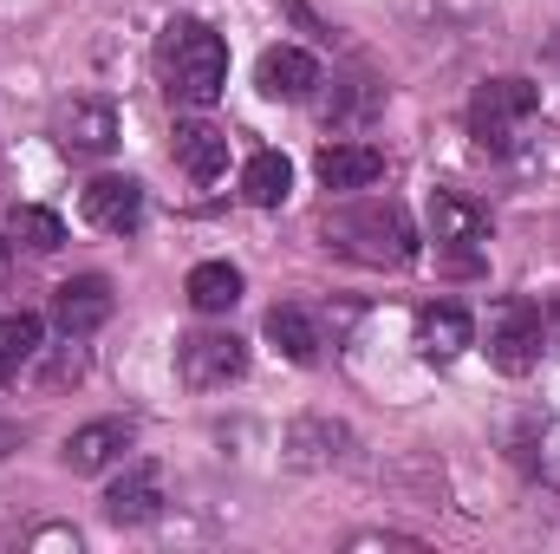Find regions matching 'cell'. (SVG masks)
Wrapping results in <instances>:
<instances>
[{"instance_id": "6da1fadb", "label": "cell", "mask_w": 560, "mask_h": 554, "mask_svg": "<svg viewBox=\"0 0 560 554\" xmlns=\"http://www.w3.org/2000/svg\"><path fill=\"white\" fill-rule=\"evenodd\" d=\"M156 72H163V92L176 105H215L229 85V46L209 20L176 13L156 39Z\"/></svg>"}, {"instance_id": "7a4b0ae2", "label": "cell", "mask_w": 560, "mask_h": 554, "mask_svg": "<svg viewBox=\"0 0 560 554\" xmlns=\"http://www.w3.org/2000/svg\"><path fill=\"white\" fill-rule=\"evenodd\" d=\"M326 242L365 268H405L418 262V229L398 203H352L339 216H326Z\"/></svg>"}, {"instance_id": "3957f363", "label": "cell", "mask_w": 560, "mask_h": 554, "mask_svg": "<svg viewBox=\"0 0 560 554\" xmlns=\"http://www.w3.org/2000/svg\"><path fill=\"white\" fill-rule=\"evenodd\" d=\"M541 112V85L535 79H482L476 85V99H469V131L482 150H495V157H509L515 143H522V125Z\"/></svg>"}, {"instance_id": "277c9868", "label": "cell", "mask_w": 560, "mask_h": 554, "mask_svg": "<svg viewBox=\"0 0 560 554\" xmlns=\"http://www.w3.org/2000/svg\"><path fill=\"white\" fill-rule=\"evenodd\" d=\"M430 235H436L450 275H476L482 249H489V209H476L456 189H430Z\"/></svg>"}, {"instance_id": "5b68a950", "label": "cell", "mask_w": 560, "mask_h": 554, "mask_svg": "<svg viewBox=\"0 0 560 554\" xmlns=\"http://www.w3.org/2000/svg\"><path fill=\"white\" fill-rule=\"evenodd\" d=\"M541 339H548V320H541L535 300L515 293V300L495 307V320H489V359H495V372H509V379L535 372L541 366Z\"/></svg>"}, {"instance_id": "8992f818", "label": "cell", "mask_w": 560, "mask_h": 554, "mask_svg": "<svg viewBox=\"0 0 560 554\" xmlns=\"http://www.w3.org/2000/svg\"><path fill=\"white\" fill-rule=\"evenodd\" d=\"M176 372H183V385H196V392L235 385V379L248 372V346H242L235 333H189V339H176Z\"/></svg>"}, {"instance_id": "52a82bcc", "label": "cell", "mask_w": 560, "mask_h": 554, "mask_svg": "<svg viewBox=\"0 0 560 554\" xmlns=\"http://www.w3.org/2000/svg\"><path fill=\"white\" fill-rule=\"evenodd\" d=\"M112 320V280L105 275H72L52 287V326L66 333V339H85V333H98Z\"/></svg>"}, {"instance_id": "ba28073f", "label": "cell", "mask_w": 560, "mask_h": 554, "mask_svg": "<svg viewBox=\"0 0 560 554\" xmlns=\"http://www.w3.org/2000/svg\"><path fill=\"white\" fill-rule=\"evenodd\" d=\"M52 138H59L66 157H105L118 143V112L105 99H72V105H59Z\"/></svg>"}, {"instance_id": "9c48e42d", "label": "cell", "mask_w": 560, "mask_h": 554, "mask_svg": "<svg viewBox=\"0 0 560 554\" xmlns=\"http://www.w3.org/2000/svg\"><path fill=\"white\" fill-rule=\"evenodd\" d=\"M79 209H85L92 229H105V235H131V229L143 222V183L138 176H92L85 196H79Z\"/></svg>"}, {"instance_id": "30bf717a", "label": "cell", "mask_w": 560, "mask_h": 554, "mask_svg": "<svg viewBox=\"0 0 560 554\" xmlns=\"http://www.w3.org/2000/svg\"><path fill=\"white\" fill-rule=\"evenodd\" d=\"M255 85L268 99H280V105H300V99H313L326 85V72H319V59L306 46H268L261 66H255Z\"/></svg>"}, {"instance_id": "8fae6325", "label": "cell", "mask_w": 560, "mask_h": 554, "mask_svg": "<svg viewBox=\"0 0 560 554\" xmlns=\"http://www.w3.org/2000/svg\"><path fill=\"white\" fill-rule=\"evenodd\" d=\"M131 437H138V430H131V417H98V424H79V430L66 437V450H59V457H66V470H72V476H98L105 463H118V457L131 450Z\"/></svg>"}, {"instance_id": "7c38bea8", "label": "cell", "mask_w": 560, "mask_h": 554, "mask_svg": "<svg viewBox=\"0 0 560 554\" xmlns=\"http://www.w3.org/2000/svg\"><path fill=\"white\" fill-rule=\"evenodd\" d=\"M105 516H112L118 529H143V522L163 516V476H156V463H131V470L105 489Z\"/></svg>"}, {"instance_id": "4fadbf2b", "label": "cell", "mask_w": 560, "mask_h": 554, "mask_svg": "<svg viewBox=\"0 0 560 554\" xmlns=\"http://www.w3.org/2000/svg\"><path fill=\"white\" fill-rule=\"evenodd\" d=\"M313 170H319V183L332 196H359V189H372L385 176V150H372V143H326Z\"/></svg>"}, {"instance_id": "5bb4252c", "label": "cell", "mask_w": 560, "mask_h": 554, "mask_svg": "<svg viewBox=\"0 0 560 554\" xmlns=\"http://www.w3.org/2000/svg\"><path fill=\"white\" fill-rule=\"evenodd\" d=\"M170 157H176L196 183H215V176L229 170V131H222V125L189 118V125H176V131H170Z\"/></svg>"}, {"instance_id": "9a60e30c", "label": "cell", "mask_w": 560, "mask_h": 554, "mask_svg": "<svg viewBox=\"0 0 560 554\" xmlns=\"http://www.w3.org/2000/svg\"><path fill=\"white\" fill-rule=\"evenodd\" d=\"M346 450H352V430L339 417H300V424H287V463H300V470H326Z\"/></svg>"}, {"instance_id": "2e32d148", "label": "cell", "mask_w": 560, "mask_h": 554, "mask_svg": "<svg viewBox=\"0 0 560 554\" xmlns=\"http://www.w3.org/2000/svg\"><path fill=\"white\" fill-rule=\"evenodd\" d=\"M463 346H476V320L456 300H436L418 313V353L423 359H456Z\"/></svg>"}, {"instance_id": "e0dca14e", "label": "cell", "mask_w": 560, "mask_h": 554, "mask_svg": "<svg viewBox=\"0 0 560 554\" xmlns=\"http://www.w3.org/2000/svg\"><path fill=\"white\" fill-rule=\"evenodd\" d=\"M183 293H189L196 313H229L242 300V268L235 262H202V268H189Z\"/></svg>"}, {"instance_id": "ac0fdd59", "label": "cell", "mask_w": 560, "mask_h": 554, "mask_svg": "<svg viewBox=\"0 0 560 554\" xmlns=\"http://www.w3.org/2000/svg\"><path fill=\"white\" fill-rule=\"evenodd\" d=\"M268 339H275L293 366H313V359H319V346H326V339H319V326H313V313H306V307H293V300L268 313Z\"/></svg>"}, {"instance_id": "d6986e66", "label": "cell", "mask_w": 560, "mask_h": 554, "mask_svg": "<svg viewBox=\"0 0 560 554\" xmlns=\"http://www.w3.org/2000/svg\"><path fill=\"white\" fill-rule=\"evenodd\" d=\"M39 333H46L39 313H7V320H0V385H13V379L39 359Z\"/></svg>"}, {"instance_id": "ffe728a7", "label": "cell", "mask_w": 560, "mask_h": 554, "mask_svg": "<svg viewBox=\"0 0 560 554\" xmlns=\"http://www.w3.org/2000/svg\"><path fill=\"white\" fill-rule=\"evenodd\" d=\"M287 189H293V163H287L280 150H255L248 170H242V196H248L255 209H280Z\"/></svg>"}, {"instance_id": "44dd1931", "label": "cell", "mask_w": 560, "mask_h": 554, "mask_svg": "<svg viewBox=\"0 0 560 554\" xmlns=\"http://www.w3.org/2000/svg\"><path fill=\"white\" fill-rule=\"evenodd\" d=\"M7 235H13L20 249H33V255H52V249L66 242V222H59L52 209H39V203H20V209L7 216Z\"/></svg>"}, {"instance_id": "7402d4cb", "label": "cell", "mask_w": 560, "mask_h": 554, "mask_svg": "<svg viewBox=\"0 0 560 554\" xmlns=\"http://www.w3.org/2000/svg\"><path fill=\"white\" fill-rule=\"evenodd\" d=\"M20 443H26V430H20V424H7V417H0V457H13V450H20Z\"/></svg>"}, {"instance_id": "603a6c76", "label": "cell", "mask_w": 560, "mask_h": 554, "mask_svg": "<svg viewBox=\"0 0 560 554\" xmlns=\"http://www.w3.org/2000/svg\"><path fill=\"white\" fill-rule=\"evenodd\" d=\"M0 287H7V242H0Z\"/></svg>"}, {"instance_id": "cb8c5ba5", "label": "cell", "mask_w": 560, "mask_h": 554, "mask_svg": "<svg viewBox=\"0 0 560 554\" xmlns=\"http://www.w3.org/2000/svg\"><path fill=\"white\" fill-rule=\"evenodd\" d=\"M548 326H555V346H560V307H555V320H548Z\"/></svg>"}]
</instances>
